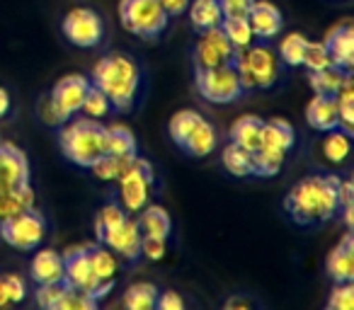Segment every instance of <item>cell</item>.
I'll return each mask as SVG.
<instances>
[{"label": "cell", "instance_id": "cell-7", "mask_svg": "<svg viewBox=\"0 0 354 310\" xmlns=\"http://www.w3.org/2000/svg\"><path fill=\"white\" fill-rule=\"evenodd\" d=\"M194 83H197L199 95L212 104H231L245 93L233 64L194 70Z\"/></svg>", "mask_w": 354, "mask_h": 310}, {"label": "cell", "instance_id": "cell-36", "mask_svg": "<svg viewBox=\"0 0 354 310\" xmlns=\"http://www.w3.org/2000/svg\"><path fill=\"white\" fill-rule=\"evenodd\" d=\"M27 298V284L20 274L0 276V308L20 305Z\"/></svg>", "mask_w": 354, "mask_h": 310}, {"label": "cell", "instance_id": "cell-41", "mask_svg": "<svg viewBox=\"0 0 354 310\" xmlns=\"http://www.w3.org/2000/svg\"><path fill=\"white\" fill-rule=\"evenodd\" d=\"M325 308L328 310H352L354 308V281H335Z\"/></svg>", "mask_w": 354, "mask_h": 310}, {"label": "cell", "instance_id": "cell-26", "mask_svg": "<svg viewBox=\"0 0 354 310\" xmlns=\"http://www.w3.org/2000/svg\"><path fill=\"white\" fill-rule=\"evenodd\" d=\"M187 15H189V25L197 32L218 27L223 20V10L218 0H189Z\"/></svg>", "mask_w": 354, "mask_h": 310}, {"label": "cell", "instance_id": "cell-22", "mask_svg": "<svg viewBox=\"0 0 354 310\" xmlns=\"http://www.w3.org/2000/svg\"><path fill=\"white\" fill-rule=\"evenodd\" d=\"M296 133L294 126H291L286 119H270V122L262 124V141L260 148H270V151L277 153H289L294 148Z\"/></svg>", "mask_w": 354, "mask_h": 310}, {"label": "cell", "instance_id": "cell-23", "mask_svg": "<svg viewBox=\"0 0 354 310\" xmlns=\"http://www.w3.org/2000/svg\"><path fill=\"white\" fill-rule=\"evenodd\" d=\"M262 119L255 117V114H243V117H238L236 122L231 124V131H228V136H231L233 143H238L241 148H245V151H257L260 148V141H262Z\"/></svg>", "mask_w": 354, "mask_h": 310}, {"label": "cell", "instance_id": "cell-46", "mask_svg": "<svg viewBox=\"0 0 354 310\" xmlns=\"http://www.w3.org/2000/svg\"><path fill=\"white\" fill-rule=\"evenodd\" d=\"M223 17H248V10L255 0H218Z\"/></svg>", "mask_w": 354, "mask_h": 310}, {"label": "cell", "instance_id": "cell-28", "mask_svg": "<svg viewBox=\"0 0 354 310\" xmlns=\"http://www.w3.org/2000/svg\"><path fill=\"white\" fill-rule=\"evenodd\" d=\"M138 226H141L143 235H156V238H170L172 221L170 213L165 211L158 204H146V206L138 211Z\"/></svg>", "mask_w": 354, "mask_h": 310}, {"label": "cell", "instance_id": "cell-18", "mask_svg": "<svg viewBox=\"0 0 354 310\" xmlns=\"http://www.w3.org/2000/svg\"><path fill=\"white\" fill-rule=\"evenodd\" d=\"M325 271L333 281H354V238L344 233L342 240L330 250L325 260Z\"/></svg>", "mask_w": 354, "mask_h": 310}, {"label": "cell", "instance_id": "cell-3", "mask_svg": "<svg viewBox=\"0 0 354 310\" xmlns=\"http://www.w3.org/2000/svg\"><path fill=\"white\" fill-rule=\"evenodd\" d=\"M59 146L64 155L78 168H90L107 153V138H104V124L90 117H78L73 122L61 124Z\"/></svg>", "mask_w": 354, "mask_h": 310}, {"label": "cell", "instance_id": "cell-30", "mask_svg": "<svg viewBox=\"0 0 354 310\" xmlns=\"http://www.w3.org/2000/svg\"><path fill=\"white\" fill-rule=\"evenodd\" d=\"M158 286L151 281H133L122 296V303L127 310H156L158 300Z\"/></svg>", "mask_w": 354, "mask_h": 310}, {"label": "cell", "instance_id": "cell-29", "mask_svg": "<svg viewBox=\"0 0 354 310\" xmlns=\"http://www.w3.org/2000/svg\"><path fill=\"white\" fill-rule=\"evenodd\" d=\"M347 78L349 70H342L337 66H328L323 70H308V85L313 88V93L328 95V97H335Z\"/></svg>", "mask_w": 354, "mask_h": 310}, {"label": "cell", "instance_id": "cell-50", "mask_svg": "<svg viewBox=\"0 0 354 310\" xmlns=\"http://www.w3.org/2000/svg\"><path fill=\"white\" fill-rule=\"evenodd\" d=\"M231 308H250V303H245V300H241V298H233L226 303V310H231Z\"/></svg>", "mask_w": 354, "mask_h": 310}, {"label": "cell", "instance_id": "cell-27", "mask_svg": "<svg viewBox=\"0 0 354 310\" xmlns=\"http://www.w3.org/2000/svg\"><path fill=\"white\" fill-rule=\"evenodd\" d=\"M37 194L32 189V184L25 187H17L12 192H0V223H6L8 218L17 216V213L27 211V209H35Z\"/></svg>", "mask_w": 354, "mask_h": 310}, {"label": "cell", "instance_id": "cell-16", "mask_svg": "<svg viewBox=\"0 0 354 310\" xmlns=\"http://www.w3.org/2000/svg\"><path fill=\"white\" fill-rule=\"evenodd\" d=\"M248 22H250V30L255 35V39L270 41L274 39L277 35L284 27V17H281V10L270 3V0H255L248 10Z\"/></svg>", "mask_w": 354, "mask_h": 310}, {"label": "cell", "instance_id": "cell-5", "mask_svg": "<svg viewBox=\"0 0 354 310\" xmlns=\"http://www.w3.org/2000/svg\"><path fill=\"white\" fill-rule=\"evenodd\" d=\"M119 20L124 30L141 39H156L162 35L170 17L160 8L158 0H122L119 3Z\"/></svg>", "mask_w": 354, "mask_h": 310}, {"label": "cell", "instance_id": "cell-24", "mask_svg": "<svg viewBox=\"0 0 354 310\" xmlns=\"http://www.w3.org/2000/svg\"><path fill=\"white\" fill-rule=\"evenodd\" d=\"M104 138H107V155H117V158H136L138 155L136 136L124 124L104 126Z\"/></svg>", "mask_w": 354, "mask_h": 310}, {"label": "cell", "instance_id": "cell-32", "mask_svg": "<svg viewBox=\"0 0 354 310\" xmlns=\"http://www.w3.org/2000/svg\"><path fill=\"white\" fill-rule=\"evenodd\" d=\"M221 163L233 177H250L252 175V153L233 141L221 151Z\"/></svg>", "mask_w": 354, "mask_h": 310}, {"label": "cell", "instance_id": "cell-48", "mask_svg": "<svg viewBox=\"0 0 354 310\" xmlns=\"http://www.w3.org/2000/svg\"><path fill=\"white\" fill-rule=\"evenodd\" d=\"M158 3H160V8L165 10L167 17L183 15V12H187V8H189V0H158Z\"/></svg>", "mask_w": 354, "mask_h": 310}, {"label": "cell", "instance_id": "cell-33", "mask_svg": "<svg viewBox=\"0 0 354 310\" xmlns=\"http://www.w3.org/2000/svg\"><path fill=\"white\" fill-rule=\"evenodd\" d=\"M218 27H221V32L226 35V39L231 41V46L236 51L248 49L255 41V35H252L248 17H223Z\"/></svg>", "mask_w": 354, "mask_h": 310}, {"label": "cell", "instance_id": "cell-15", "mask_svg": "<svg viewBox=\"0 0 354 310\" xmlns=\"http://www.w3.org/2000/svg\"><path fill=\"white\" fill-rule=\"evenodd\" d=\"M323 44L328 46V54L333 66L342 70H352L354 66V27L349 20H342L339 25L330 27Z\"/></svg>", "mask_w": 354, "mask_h": 310}, {"label": "cell", "instance_id": "cell-25", "mask_svg": "<svg viewBox=\"0 0 354 310\" xmlns=\"http://www.w3.org/2000/svg\"><path fill=\"white\" fill-rule=\"evenodd\" d=\"M216 146H218L216 126H214L212 122H207V119H202V122L197 124V128L189 133L187 141H185L183 151L194 155V158H207V155H212V153L216 151Z\"/></svg>", "mask_w": 354, "mask_h": 310}, {"label": "cell", "instance_id": "cell-38", "mask_svg": "<svg viewBox=\"0 0 354 310\" xmlns=\"http://www.w3.org/2000/svg\"><path fill=\"white\" fill-rule=\"evenodd\" d=\"M80 112H83L85 117L97 119V122H102V119H104V117H109V114H112L114 109H112V102H109L107 95H104L102 90L95 88V85L90 83V90H88V95H85L83 107H80Z\"/></svg>", "mask_w": 354, "mask_h": 310}, {"label": "cell", "instance_id": "cell-37", "mask_svg": "<svg viewBox=\"0 0 354 310\" xmlns=\"http://www.w3.org/2000/svg\"><path fill=\"white\" fill-rule=\"evenodd\" d=\"M306 44H308V39H306V35H301V32H291V35H286L284 39L279 41V61L286 66H291V68L301 66Z\"/></svg>", "mask_w": 354, "mask_h": 310}, {"label": "cell", "instance_id": "cell-17", "mask_svg": "<svg viewBox=\"0 0 354 310\" xmlns=\"http://www.w3.org/2000/svg\"><path fill=\"white\" fill-rule=\"evenodd\" d=\"M30 276L37 286L41 284H61L66 276V264L64 255H59L56 250H39L37 247L35 257L30 262Z\"/></svg>", "mask_w": 354, "mask_h": 310}, {"label": "cell", "instance_id": "cell-2", "mask_svg": "<svg viewBox=\"0 0 354 310\" xmlns=\"http://www.w3.org/2000/svg\"><path fill=\"white\" fill-rule=\"evenodd\" d=\"M90 83L100 88L112 102L114 112H131L141 88V70L136 61L122 51H109L93 66Z\"/></svg>", "mask_w": 354, "mask_h": 310}, {"label": "cell", "instance_id": "cell-6", "mask_svg": "<svg viewBox=\"0 0 354 310\" xmlns=\"http://www.w3.org/2000/svg\"><path fill=\"white\" fill-rule=\"evenodd\" d=\"M114 182H117V189H119V204H122L129 213H138L151 202L153 168L141 155H136V158L129 163V168L124 170Z\"/></svg>", "mask_w": 354, "mask_h": 310}, {"label": "cell", "instance_id": "cell-13", "mask_svg": "<svg viewBox=\"0 0 354 310\" xmlns=\"http://www.w3.org/2000/svg\"><path fill=\"white\" fill-rule=\"evenodd\" d=\"M30 160L15 143H0V192H12L30 184Z\"/></svg>", "mask_w": 354, "mask_h": 310}, {"label": "cell", "instance_id": "cell-43", "mask_svg": "<svg viewBox=\"0 0 354 310\" xmlns=\"http://www.w3.org/2000/svg\"><path fill=\"white\" fill-rule=\"evenodd\" d=\"M37 114H39L41 124L44 126H51V128H59L61 124L68 122V117H66L64 112H61L59 107L54 104V99L46 95V97H41L39 102H37Z\"/></svg>", "mask_w": 354, "mask_h": 310}, {"label": "cell", "instance_id": "cell-31", "mask_svg": "<svg viewBox=\"0 0 354 310\" xmlns=\"http://www.w3.org/2000/svg\"><path fill=\"white\" fill-rule=\"evenodd\" d=\"M202 119L204 117L197 112V109H180V112L172 114L170 124H167V133H170L172 143L183 148L185 141L189 138V133L197 128V124L202 122Z\"/></svg>", "mask_w": 354, "mask_h": 310}, {"label": "cell", "instance_id": "cell-9", "mask_svg": "<svg viewBox=\"0 0 354 310\" xmlns=\"http://www.w3.org/2000/svg\"><path fill=\"white\" fill-rule=\"evenodd\" d=\"M64 37L68 39V44L78 46V49H95L102 41L104 25L102 17L93 10V8H73L66 12L64 22H61Z\"/></svg>", "mask_w": 354, "mask_h": 310}, {"label": "cell", "instance_id": "cell-42", "mask_svg": "<svg viewBox=\"0 0 354 310\" xmlns=\"http://www.w3.org/2000/svg\"><path fill=\"white\" fill-rule=\"evenodd\" d=\"M301 66H306L308 70H323V68H328V66H333L330 54H328V46H325L323 41H308Z\"/></svg>", "mask_w": 354, "mask_h": 310}, {"label": "cell", "instance_id": "cell-35", "mask_svg": "<svg viewBox=\"0 0 354 310\" xmlns=\"http://www.w3.org/2000/svg\"><path fill=\"white\" fill-rule=\"evenodd\" d=\"M337 99V117H339V126L342 131L352 133L354 131V85H352V75L344 80V85L339 88V93L335 95Z\"/></svg>", "mask_w": 354, "mask_h": 310}, {"label": "cell", "instance_id": "cell-49", "mask_svg": "<svg viewBox=\"0 0 354 310\" xmlns=\"http://www.w3.org/2000/svg\"><path fill=\"white\" fill-rule=\"evenodd\" d=\"M10 109H12V97H10V90H8V88H3V85H0V119H3V117H8V114H10Z\"/></svg>", "mask_w": 354, "mask_h": 310}, {"label": "cell", "instance_id": "cell-44", "mask_svg": "<svg viewBox=\"0 0 354 310\" xmlns=\"http://www.w3.org/2000/svg\"><path fill=\"white\" fill-rule=\"evenodd\" d=\"M66 291V284L61 281V284H41L37 286L35 291V300L39 308H46V310H54L56 303H59V298L64 296Z\"/></svg>", "mask_w": 354, "mask_h": 310}, {"label": "cell", "instance_id": "cell-21", "mask_svg": "<svg viewBox=\"0 0 354 310\" xmlns=\"http://www.w3.org/2000/svg\"><path fill=\"white\" fill-rule=\"evenodd\" d=\"M88 257H90V267H93V274L100 281V286L112 291L114 279H117V271H119V257L107 245H102V242L90 245Z\"/></svg>", "mask_w": 354, "mask_h": 310}, {"label": "cell", "instance_id": "cell-40", "mask_svg": "<svg viewBox=\"0 0 354 310\" xmlns=\"http://www.w3.org/2000/svg\"><path fill=\"white\" fill-rule=\"evenodd\" d=\"M100 300L93 298L90 293H83V291H75L71 286H66L64 296L59 298L54 310H95Z\"/></svg>", "mask_w": 354, "mask_h": 310}, {"label": "cell", "instance_id": "cell-8", "mask_svg": "<svg viewBox=\"0 0 354 310\" xmlns=\"http://www.w3.org/2000/svg\"><path fill=\"white\" fill-rule=\"evenodd\" d=\"M0 238L20 252H35L46 238V218L37 209H27L0 223Z\"/></svg>", "mask_w": 354, "mask_h": 310}, {"label": "cell", "instance_id": "cell-45", "mask_svg": "<svg viewBox=\"0 0 354 310\" xmlns=\"http://www.w3.org/2000/svg\"><path fill=\"white\" fill-rule=\"evenodd\" d=\"M167 252V240L156 235H141V255L151 262H160Z\"/></svg>", "mask_w": 354, "mask_h": 310}, {"label": "cell", "instance_id": "cell-12", "mask_svg": "<svg viewBox=\"0 0 354 310\" xmlns=\"http://www.w3.org/2000/svg\"><path fill=\"white\" fill-rule=\"evenodd\" d=\"M141 226L136 218H124L117 226L107 228L97 235V242L107 245L117 257H122L124 262H133L136 257H141Z\"/></svg>", "mask_w": 354, "mask_h": 310}, {"label": "cell", "instance_id": "cell-39", "mask_svg": "<svg viewBox=\"0 0 354 310\" xmlns=\"http://www.w3.org/2000/svg\"><path fill=\"white\" fill-rule=\"evenodd\" d=\"M131 160L133 158H117V155H107V153H104L102 158L95 160V163L90 165V170H93L95 177L102 180V182H114V180L129 168Z\"/></svg>", "mask_w": 354, "mask_h": 310}, {"label": "cell", "instance_id": "cell-4", "mask_svg": "<svg viewBox=\"0 0 354 310\" xmlns=\"http://www.w3.org/2000/svg\"><path fill=\"white\" fill-rule=\"evenodd\" d=\"M233 66L238 70L243 90H270L281 78L279 56L265 44H250L248 49L236 51Z\"/></svg>", "mask_w": 354, "mask_h": 310}, {"label": "cell", "instance_id": "cell-51", "mask_svg": "<svg viewBox=\"0 0 354 310\" xmlns=\"http://www.w3.org/2000/svg\"><path fill=\"white\" fill-rule=\"evenodd\" d=\"M0 143H3V138H0Z\"/></svg>", "mask_w": 354, "mask_h": 310}, {"label": "cell", "instance_id": "cell-34", "mask_svg": "<svg viewBox=\"0 0 354 310\" xmlns=\"http://www.w3.org/2000/svg\"><path fill=\"white\" fill-rule=\"evenodd\" d=\"M286 153H277L270 148H257L252 151V175L257 177H274L284 168Z\"/></svg>", "mask_w": 354, "mask_h": 310}, {"label": "cell", "instance_id": "cell-10", "mask_svg": "<svg viewBox=\"0 0 354 310\" xmlns=\"http://www.w3.org/2000/svg\"><path fill=\"white\" fill-rule=\"evenodd\" d=\"M88 247L90 245H75V247H68V250L64 252V264H66L64 284L71 286V289H75V291L90 293L93 298L100 300V298H104L109 291L102 289L100 281L95 279L93 267H90Z\"/></svg>", "mask_w": 354, "mask_h": 310}, {"label": "cell", "instance_id": "cell-47", "mask_svg": "<svg viewBox=\"0 0 354 310\" xmlns=\"http://www.w3.org/2000/svg\"><path fill=\"white\" fill-rule=\"evenodd\" d=\"M156 308L158 310H185V300H183V296L175 293V291H165V293H158Z\"/></svg>", "mask_w": 354, "mask_h": 310}, {"label": "cell", "instance_id": "cell-20", "mask_svg": "<svg viewBox=\"0 0 354 310\" xmlns=\"http://www.w3.org/2000/svg\"><path fill=\"white\" fill-rule=\"evenodd\" d=\"M318 153L323 163L337 168V165H342L349 158V153H352V133L342 131V128L323 131V138L318 141Z\"/></svg>", "mask_w": 354, "mask_h": 310}, {"label": "cell", "instance_id": "cell-14", "mask_svg": "<svg viewBox=\"0 0 354 310\" xmlns=\"http://www.w3.org/2000/svg\"><path fill=\"white\" fill-rule=\"evenodd\" d=\"M88 90H90V78H85L83 73H68V75H64V78L56 80L49 97L54 99L56 107L71 119L80 112Z\"/></svg>", "mask_w": 354, "mask_h": 310}, {"label": "cell", "instance_id": "cell-19", "mask_svg": "<svg viewBox=\"0 0 354 310\" xmlns=\"http://www.w3.org/2000/svg\"><path fill=\"white\" fill-rule=\"evenodd\" d=\"M306 122L315 131H330V128L339 126L337 117V99L328 97V95H313L310 102L306 104Z\"/></svg>", "mask_w": 354, "mask_h": 310}, {"label": "cell", "instance_id": "cell-1", "mask_svg": "<svg viewBox=\"0 0 354 310\" xmlns=\"http://www.w3.org/2000/svg\"><path fill=\"white\" fill-rule=\"evenodd\" d=\"M337 175H308L289 189L284 209L299 226H320L339 211Z\"/></svg>", "mask_w": 354, "mask_h": 310}, {"label": "cell", "instance_id": "cell-11", "mask_svg": "<svg viewBox=\"0 0 354 310\" xmlns=\"http://www.w3.org/2000/svg\"><path fill=\"white\" fill-rule=\"evenodd\" d=\"M233 59H236V49H233L231 41L226 39L221 27H212V30L199 32L197 41H194V49H192L194 70L233 64Z\"/></svg>", "mask_w": 354, "mask_h": 310}]
</instances>
